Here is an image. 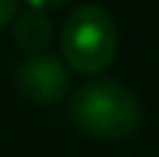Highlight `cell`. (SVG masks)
Masks as SVG:
<instances>
[{"label":"cell","instance_id":"cell-1","mask_svg":"<svg viewBox=\"0 0 159 157\" xmlns=\"http://www.w3.org/2000/svg\"><path fill=\"white\" fill-rule=\"evenodd\" d=\"M70 121L95 140H126L143 121V104L126 84L101 79L73 93Z\"/></svg>","mask_w":159,"mask_h":157},{"label":"cell","instance_id":"cell-2","mask_svg":"<svg viewBox=\"0 0 159 157\" xmlns=\"http://www.w3.org/2000/svg\"><path fill=\"white\" fill-rule=\"evenodd\" d=\"M117 53V28L101 6H78L61 25L64 65L78 73H101Z\"/></svg>","mask_w":159,"mask_h":157},{"label":"cell","instance_id":"cell-3","mask_svg":"<svg viewBox=\"0 0 159 157\" xmlns=\"http://www.w3.org/2000/svg\"><path fill=\"white\" fill-rule=\"evenodd\" d=\"M14 84L20 96L34 104H56L70 90V73L61 59L50 53H36L17 65Z\"/></svg>","mask_w":159,"mask_h":157},{"label":"cell","instance_id":"cell-4","mask_svg":"<svg viewBox=\"0 0 159 157\" xmlns=\"http://www.w3.org/2000/svg\"><path fill=\"white\" fill-rule=\"evenodd\" d=\"M50 37H53V25H50V17L45 11H25L20 17H14V42L28 51V53H42L48 45H50Z\"/></svg>","mask_w":159,"mask_h":157},{"label":"cell","instance_id":"cell-5","mask_svg":"<svg viewBox=\"0 0 159 157\" xmlns=\"http://www.w3.org/2000/svg\"><path fill=\"white\" fill-rule=\"evenodd\" d=\"M17 17V0H0V28L14 22Z\"/></svg>","mask_w":159,"mask_h":157},{"label":"cell","instance_id":"cell-6","mask_svg":"<svg viewBox=\"0 0 159 157\" xmlns=\"http://www.w3.org/2000/svg\"><path fill=\"white\" fill-rule=\"evenodd\" d=\"M31 3V8H36V11H48V8H59V6H64L67 0H28Z\"/></svg>","mask_w":159,"mask_h":157}]
</instances>
